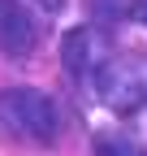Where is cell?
<instances>
[{
	"instance_id": "obj_1",
	"label": "cell",
	"mask_w": 147,
	"mask_h": 156,
	"mask_svg": "<svg viewBox=\"0 0 147 156\" xmlns=\"http://www.w3.org/2000/svg\"><path fill=\"white\" fill-rule=\"evenodd\" d=\"M0 134L17 139V143L48 147L61 134V113H56V104L43 91L9 87V91H0Z\"/></svg>"
},
{
	"instance_id": "obj_6",
	"label": "cell",
	"mask_w": 147,
	"mask_h": 156,
	"mask_svg": "<svg viewBox=\"0 0 147 156\" xmlns=\"http://www.w3.org/2000/svg\"><path fill=\"white\" fill-rule=\"evenodd\" d=\"M125 13H130L134 22H143V26H147V0H130V5H125Z\"/></svg>"
},
{
	"instance_id": "obj_4",
	"label": "cell",
	"mask_w": 147,
	"mask_h": 156,
	"mask_svg": "<svg viewBox=\"0 0 147 156\" xmlns=\"http://www.w3.org/2000/svg\"><path fill=\"white\" fill-rule=\"evenodd\" d=\"M35 44H39L35 17L17 5V0H0V52L13 56V61H22V56L35 52Z\"/></svg>"
},
{
	"instance_id": "obj_2",
	"label": "cell",
	"mask_w": 147,
	"mask_h": 156,
	"mask_svg": "<svg viewBox=\"0 0 147 156\" xmlns=\"http://www.w3.org/2000/svg\"><path fill=\"white\" fill-rule=\"evenodd\" d=\"M91 87H95L100 104L113 108L117 117H130L147 104V69L130 56H108V61L95 69L91 78Z\"/></svg>"
},
{
	"instance_id": "obj_3",
	"label": "cell",
	"mask_w": 147,
	"mask_h": 156,
	"mask_svg": "<svg viewBox=\"0 0 147 156\" xmlns=\"http://www.w3.org/2000/svg\"><path fill=\"white\" fill-rule=\"evenodd\" d=\"M113 56V44H108V35L100 26H74L65 39H61V65L69 78H78V83H91L95 69Z\"/></svg>"
},
{
	"instance_id": "obj_5",
	"label": "cell",
	"mask_w": 147,
	"mask_h": 156,
	"mask_svg": "<svg viewBox=\"0 0 147 156\" xmlns=\"http://www.w3.org/2000/svg\"><path fill=\"white\" fill-rule=\"evenodd\" d=\"M95 156H147V147L138 139H130V134H100Z\"/></svg>"
},
{
	"instance_id": "obj_7",
	"label": "cell",
	"mask_w": 147,
	"mask_h": 156,
	"mask_svg": "<svg viewBox=\"0 0 147 156\" xmlns=\"http://www.w3.org/2000/svg\"><path fill=\"white\" fill-rule=\"evenodd\" d=\"M35 5H39V9H48V13H56V9L65 5V0H35Z\"/></svg>"
}]
</instances>
